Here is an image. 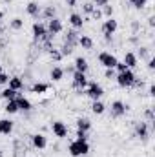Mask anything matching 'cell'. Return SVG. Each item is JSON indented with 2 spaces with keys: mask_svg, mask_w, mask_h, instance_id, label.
<instances>
[{
  "mask_svg": "<svg viewBox=\"0 0 155 157\" xmlns=\"http://www.w3.org/2000/svg\"><path fill=\"white\" fill-rule=\"evenodd\" d=\"M68 152L73 157H82L89 152V144H88V141H78V139H75V141L68 146Z\"/></svg>",
  "mask_w": 155,
  "mask_h": 157,
  "instance_id": "6da1fadb",
  "label": "cell"
},
{
  "mask_svg": "<svg viewBox=\"0 0 155 157\" xmlns=\"http://www.w3.org/2000/svg\"><path fill=\"white\" fill-rule=\"evenodd\" d=\"M135 73L131 71V70H126V71H122V73H117L115 75V80L117 84L120 86V88H130V86H133V82H135Z\"/></svg>",
  "mask_w": 155,
  "mask_h": 157,
  "instance_id": "7a4b0ae2",
  "label": "cell"
},
{
  "mask_svg": "<svg viewBox=\"0 0 155 157\" xmlns=\"http://www.w3.org/2000/svg\"><path fill=\"white\" fill-rule=\"evenodd\" d=\"M86 95H88L91 101H100V97L104 95V90H102V86L97 84V82H88Z\"/></svg>",
  "mask_w": 155,
  "mask_h": 157,
  "instance_id": "3957f363",
  "label": "cell"
},
{
  "mask_svg": "<svg viewBox=\"0 0 155 157\" xmlns=\"http://www.w3.org/2000/svg\"><path fill=\"white\" fill-rule=\"evenodd\" d=\"M99 62H100L106 70H113L119 60H117L115 55H112V53H108V51H102V53H99Z\"/></svg>",
  "mask_w": 155,
  "mask_h": 157,
  "instance_id": "277c9868",
  "label": "cell"
},
{
  "mask_svg": "<svg viewBox=\"0 0 155 157\" xmlns=\"http://www.w3.org/2000/svg\"><path fill=\"white\" fill-rule=\"evenodd\" d=\"M117 28H119V24H117V20L112 17V18H108V20H104V24H102V35L104 37H112L113 33L117 31Z\"/></svg>",
  "mask_w": 155,
  "mask_h": 157,
  "instance_id": "5b68a950",
  "label": "cell"
},
{
  "mask_svg": "<svg viewBox=\"0 0 155 157\" xmlns=\"http://www.w3.org/2000/svg\"><path fill=\"white\" fill-rule=\"evenodd\" d=\"M46 29H47V33H49V35H59V33L62 31V20H59L57 17L49 18V20H47Z\"/></svg>",
  "mask_w": 155,
  "mask_h": 157,
  "instance_id": "8992f818",
  "label": "cell"
},
{
  "mask_svg": "<svg viewBox=\"0 0 155 157\" xmlns=\"http://www.w3.org/2000/svg\"><path fill=\"white\" fill-rule=\"evenodd\" d=\"M51 130H53L55 137H59V139H64V137L68 135V126H66L62 121H53V124H51Z\"/></svg>",
  "mask_w": 155,
  "mask_h": 157,
  "instance_id": "52a82bcc",
  "label": "cell"
},
{
  "mask_svg": "<svg viewBox=\"0 0 155 157\" xmlns=\"http://www.w3.org/2000/svg\"><path fill=\"white\" fill-rule=\"evenodd\" d=\"M73 86L77 88V90H84L86 86H88V77H86V73H80V71H73Z\"/></svg>",
  "mask_w": 155,
  "mask_h": 157,
  "instance_id": "ba28073f",
  "label": "cell"
},
{
  "mask_svg": "<svg viewBox=\"0 0 155 157\" xmlns=\"http://www.w3.org/2000/svg\"><path fill=\"white\" fill-rule=\"evenodd\" d=\"M112 113H113V117H122L126 113V104L122 101H113L112 102Z\"/></svg>",
  "mask_w": 155,
  "mask_h": 157,
  "instance_id": "9c48e42d",
  "label": "cell"
},
{
  "mask_svg": "<svg viewBox=\"0 0 155 157\" xmlns=\"http://www.w3.org/2000/svg\"><path fill=\"white\" fill-rule=\"evenodd\" d=\"M15 101H17L18 112H29V110H31V102H29V101H28V99H26L24 95H20V93H18Z\"/></svg>",
  "mask_w": 155,
  "mask_h": 157,
  "instance_id": "30bf717a",
  "label": "cell"
},
{
  "mask_svg": "<svg viewBox=\"0 0 155 157\" xmlns=\"http://www.w3.org/2000/svg\"><path fill=\"white\" fill-rule=\"evenodd\" d=\"M46 33H47V29H46V26H44L42 22H35V24H33V37H35L37 42H40V39H42Z\"/></svg>",
  "mask_w": 155,
  "mask_h": 157,
  "instance_id": "8fae6325",
  "label": "cell"
},
{
  "mask_svg": "<svg viewBox=\"0 0 155 157\" xmlns=\"http://www.w3.org/2000/svg\"><path fill=\"white\" fill-rule=\"evenodd\" d=\"M31 143H33V146L39 148V150H44V148L47 146V139H46L42 133H35V135L31 137Z\"/></svg>",
  "mask_w": 155,
  "mask_h": 157,
  "instance_id": "7c38bea8",
  "label": "cell"
},
{
  "mask_svg": "<svg viewBox=\"0 0 155 157\" xmlns=\"http://www.w3.org/2000/svg\"><path fill=\"white\" fill-rule=\"evenodd\" d=\"M135 135L141 137V139H148V135H150L148 124H146V122H137V126H135Z\"/></svg>",
  "mask_w": 155,
  "mask_h": 157,
  "instance_id": "4fadbf2b",
  "label": "cell"
},
{
  "mask_svg": "<svg viewBox=\"0 0 155 157\" xmlns=\"http://www.w3.org/2000/svg\"><path fill=\"white\" fill-rule=\"evenodd\" d=\"M88 68H89V64H88V60H86L84 57H77V59H75V64H73V70H75V71L86 73Z\"/></svg>",
  "mask_w": 155,
  "mask_h": 157,
  "instance_id": "5bb4252c",
  "label": "cell"
},
{
  "mask_svg": "<svg viewBox=\"0 0 155 157\" xmlns=\"http://www.w3.org/2000/svg\"><path fill=\"white\" fill-rule=\"evenodd\" d=\"M68 22L75 28V29H80L82 26H84V20H82V15H78V13H71L70 15V18H68Z\"/></svg>",
  "mask_w": 155,
  "mask_h": 157,
  "instance_id": "9a60e30c",
  "label": "cell"
},
{
  "mask_svg": "<svg viewBox=\"0 0 155 157\" xmlns=\"http://www.w3.org/2000/svg\"><path fill=\"white\" fill-rule=\"evenodd\" d=\"M13 132V122L7 119H0V133L2 135H9Z\"/></svg>",
  "mask_w": 155,
  "mask_h": 157,
  "instance_id": "2e32d148",
  "label": "cell"
},
{
  "mask_svg": "<svg viewBox=\"0 0 155 157\" xmlns=\"http://www.w3.org/2000/svg\"><path fill=\"white\" fill-rule=\"evenodd\" d=\"M124 64H126L130 70H133V68L137 66V55L131 53V51H128V53L124 55Z\"/></svg>",
  "mask_w": 155,
  "mask_h": 157,
  "instance_id": "e0dca14e",
  "label": "cell"
},
{
  "mask_svg": "<svg viewBox=\"0 0 155 157\" xmlns=\"http://www.w3.org/2000/svg\"><path fill=\"white\" fill-rule=\"evenodd\" d=\"M77 44L78 46H82L84 49H91V48H93V39L88 37V35H80L78 40H77Z\"/></svg>",
  "mask_w": 155,
  "mask_h": 157,
  "instance_id": "ac0fdd59",
  "label": "cell"
},
{
  "mask_svg": "<svg viewBox=\"0 0 155 157\" xmlns=\"http://www.w3.org/2000/svg\"><path fill=\"white\" fill-rule=\"evenodd\" d=\"M7 84H9V88L15 90V91H20V90L24 88V82H22L20 77H11L9 80H7Z\"/></svg>",
  "mask_w": 155,
  "mask_h": 157,
  "instance_id": "d6986e66",
  "label": "cell"
},
{
  "mask_svg": "<svg viewBox=\"0 0 155 157\" xmlns=\"http://www.w3.org/2000/svg\"><path fill=\"white\" fill-rule=\"evenodd\" d=\"M26 11H28V15H31V17H35V18L40 15V7H39L37 2H29V4L26 6Z\"/></svg>",
  "mask_w": 155,
  "mask_h": 157,
  "instance_id": "ffe728a7",
  "label": "cell"
},
{
  "mask_svg": "<svg viewBox=\"0 0 155 157\" xmlns=\"http://www.w3.org/2000/svg\"><path fill=\"white\" fill-rule=\"evenodd\" d=\"M17 95H18V91H15V90H11V88H6V90L0 93V97L6 99V101H15Z\"/></svg>",
  "mask_w": 155,
  "mask_h": 157,
  "instance_id": "44dd1931",
  "label": "cell"
},
{
  "mask_svg": "<svg viewBox=\"0 0 155 157\" xmlns=\"http://www.w3.org/2000/svg\"><path fill=\"white\" fill-rule=\"evenodd\" d=\"M91 112H93V113H97V115H102V113L106 112L104 102H100V101H93V104H91Z\"/></svg>",
  "mask_w": 155,
  "mask_h": 157,
  "instance_id": "7402d4cb",
  "label": "cell"
},
{
  "mask_svg": "<svg viewBox=\"0 0 155 157\" xmlns=\"http://www.w3.org/2000/svg\"><path fill=\"white\" fill-rule=\"evenodd\" d=\"M89 128H91V121H89V119H78L77 121V130L89 132Z\"/></svg>",
  "mask_w": 155,
  "mask_h": 157,
  "instance_id": "603a6c76",
  "label": "cell"
},
{
  "mask_svg": "<svg viewBox=\"0 0 155 157\" xmlns=\"http://www.w3.org/2000/svg\"><path fill=\"white\" fill-rule=\"evenodd\" d=\"M49 77H51L53 80H55V82H57V80H60V78L64 77V70H62V68H59V66H55V68L51 70Z\"/></svg>",
  "mask_w": 155,
  "mask_h": 157,
  "instance_id": "cb8c5ba5",
  "label": "cell"
},
{
  "mask_svg": "<svg viewBox=\"0 0 155 157\" xmlns=\"http://www.w3.org/2000/svg\"><path fill=\"white\" fill-rule=\"evenodd\" d=\"M77 40H78V35H77V31H68V37H66V46H75L77 44Z\"/></svg>",
  "mask_w": 155,
  "mask_h": 157,
  "instance_id": "d4e9b609",
  "label": "cell"
},
{
  "mask_svg": "<svg viewBox=\"0 0 155 157\" xmlns=\"http://www.w3.org/2000/svg\"><path fill=\"white\" fill-rule=\"evenodd\" d=\"M47 90H49V84H44V82H37V84L31 88L33 93H46Z\"/></svg>",
  "mask_w": 155,
  "mask_h": 157,
  "instance_id": "484cf974",
  "label": "cell"
},
{
  "mask_svg": "<svg viewBox=\"0 0 155 157\" xmlns=\"http://www.w3.org/2000/svg\"><path fill=\"white\" fill-rule=\"evenodd\" d=\"M7 113H17L18 112V106H17V101H7V104H6V108H4Z\"/></svg>",
  "mask_w": 155,
  "mask_h": 157,
  "instance_id": "4316f807",
  "label": "cell"
},
{
  "mask_svg": "<svg viewBox=\"0 0 155 157\" xmlns=\"http://www.w3.org/2000/svg\"><path fill=\"white\" fill-rule=\"evenodd\" d=\"M22 26H24V20L22 18H13L11 20V29H15V31H18V29H22Z\"/></svg>",
  "mask_w": 155,
  "mask_h": 157,
  "instance_id": "83f0119b",
  "label": "cell"
},
{
  "mask_svg": "<svg viewBox=\"0 0 155 157\" xmlns=\"http://www.w3.org/2000/svg\"><path fill=\"white\" fill-rule=\"evenodd\" d=\"M42 13H44V17L49 20V18H53V17H55V13H57V11H55V7H53V6H49V7H46Z\"/></svg>",
  "mask_w": 155,
  "mask_h": 157,
  "instance_id": "f1b7e54d",
  "label": "cell"
},
{
  "mask_svg": "<svg viewBox=\"0 0 155 157\" xmlns=\"http://www.w3.org/2000/svg\"><path fill=\"white\" fill-rule=\"evenodd\" d=\"M49 57H51L53 60H57V62L62 60V53H60L59 49H49Z\"/></svg>",
  "mask_w": 155,
  "mask_h": 157,
  "instance_id": "f546056e",
  "label": "cell"
},
{
  "mask_svg": "<svg viewBox=\"0 0 155 157\" xmlns=\"http://www.w3.org/2000/svg\"><path fill=\"white\" fill-rule=\"evenodd\" d=\"M146 2H148V0H130V4H131L135 9H142V7L146 6Z\"/></svg>",
  "mask_w": 155,
  "mask_h": 157,
  "instance_id": "4dcf8cb0",
  "label": "cell"
},
{
  "mask_svg": "<svg viewBox=\"0 0 155 157\" xmlns=\"http://www.w3.org/2000/svg\"><path fill=\"white\" fill-rule=\"evenodd\" d=\"M102 15H106L108 18H112V17H113V7H112V6H104V7H102Z\"/></svg>",
  "mask_w": 155,
  "mask_h": 157,
  "instance_id": "1f68e13d",
  "label": "cell"
},
{
  "mask_svg": "<svg viewBox=\"0 0 155 157\" xmlns=\"http://www.w3.org/2000/svg\"><path fill=\"white\" fill-rule=\"evenodd\" d=\"M91 17H93L95 20H100V18H102V9H100V7H95V9L91 11Z\"/></svg>",
  "mask_w": 155,
  "mask_h": 157,
  "instance_id": "d6a6232c",
  "label": "cell"
},
{
  "mask_svg": "<svg viewBox=\"0 0 155 157\" xmlns=\"http://www.w3.org/2000/svg\"><path fill=\"white\" fill-rule=\"evenodd\" d=\"M113 70H117V73H122V71H126V70H130V68H128V66H126L124 62H117Z\"/></svg>",
  "mask_w": 155,
  "mask_h": 157,
  "instance_id": "836d02e7",
  "label": "cell"
},
{
  "mask_svg": "<svg viewBox=\"0 0 155 157\" xmlns=\"http://www.w3.org/2000/svg\"><path fill=\"white\" fill-rule=\"evenodd\" d=\"M82 9H84V13L91 15V11L95 9V4H93V2H88V4H84V7H82Z\"/></svg>",
  "mask_w": 155,
  "mask_h": 157,
  "instance_id": "e575fe53",
  "label": "cell"
},
{
  "mask_svg": "<svg viewBox=\"0 0 155 157\" xmlns=\"http://www.w3.org/2000/svg\"><path fill=\"white\" fill-rule=\"evenodd\" d=\"M77 139H78V141H88V135H86V132L77 130Z\"/></svg>",
  "mask_w": 155,
  "mask_h": 157,
  "instance_id": "d590c367",
  "label": "cell"
},
{
  "mask_svg": "<svg viewBox=\"0 0 155 157\" xmlns=\"http://www.w3.org/2000/svg\"><path fill=\"white\" fill-rule=\"evenodd\" d=\"M7 80H9V77L4 71H0V84H7Z\"/></svg>",
  "mask_w": 155,
  "mask_h": 157,
  "instance_id": "8d00e7d4",
  "label": "cell"
},
{
  "mask_svg": "<svg viewBox=\"0 0 155 157\" xmlns=\"http://www.w3.org/2000/svg\"><path fill=\"white\" fill-rule=\"evenodd\" d=\"M106 78H115V70H106Z\"/></svg>",
  "mask_w": 155,
  "mask_h": 157,
  "instance_id": "74e56055",
  "label": "cell"
},
{
  "mask_svg": "<svg viewBox=\"0 0 155 157\" xmlns=\"http://www.w3.org/2000/svg\"><path fill=\"white\" fill-rule=\"evenodd\" d=\"M139 55H141L142 59H148V49H146V48H141V51H139Z\"/></svg>",
  "mask_w": 155,
  "mask_h": 157,
  "instance_id": "f35d334b",
  "label": "cell"
},
{
  "mask_svg": "<svg viewBox=\"0 0 155 157\" xmlns=\"http://www.w3.org/2000/svg\"><path fill=\"white\" fill-rule=\"evenodd\" d=\"M104 6H108V0H97L95 4V7H104Z\"/></svg>",
  "mask_w": 155,
  "mask_h": 157,
  "instance_id": "ab89813d",
  "label": "cell"
},
{
  "mask_svg": "<svg viewBox=\"0 0 155 157\" xmlns=\"http://www.w3.org/2000/svg\"><path fill=\"white\" fill-rule=\"evenodd\" d=\"M148 68L150 70H155V59H148Z\"/></svg>",
  "mask_w": 155,
  "mask_h": 157,
  "instance_id": "60d3db41",
  "label": "cell"
},
{
  "mask_svg": "<svg viewBox=\"0 0 155 157\" xmlns=\"http://www.w3.org/2000/svg\"><path fill=\"white\" fill-rule=\"evenodd\" d=\"M146 117L150 119V121H153V110L150 108V110H146Z\"/></svg>",
  "mask_w": 155,
  "mask_h": 157,
  "instance_id": "b9f144b4",
  "label": "cell"
},
{
  "mask_svg": "<svg viewBox=\"0 0 155 157\" xmlns=\"http://www.w3.org/2000/svg\"><path fill=\"white\" fill-rule=\"evenodd\" d=\"M148 24L153 28V26H155V17H150V18H148Z\"/></svg>",
  "mask_w": 155,
  "mask_h": 157,
  "instance_id": "7bdbcfd3",
  "label": "cell"
},
{
  "mask_svg": "<svg viewBox=\"0 0 155 157\" xmlns=\"http://www.w3.org/2000/svg\"><path fill=\"white\" fill-rule=\"evenodd\" d=\"M66 4H68V6H70V7H73V6H75V4H77V0H66Z\"/></svg>",
  "mask_w": 155,
  "mask_h": 157,
  "instance_id": "ee69618b",
  "label": "cell"
},
{
  "mask_svg": "<svg viewBox=\"0 0 155 157\" xmlns=\"http://www.w3.org/2000/svg\"><path fill=\"white\" fill-rule=\"evenodd\" d=\"M2 18H4V13L0 11V24H2Z\"/></svg>",
  "mask_w": 155,
  "mask_h": 157,
  "instance_id": "f6af8a7d",
  "label": "cell"
},
{
  "mask_svg": "<svg viewBox=\"0 0 155 157\" xmlns=\"http://www.w3.org/2000/svg\"><path fill=\"white\" fill-rule=\"evenodd\" d=\"M91 2H93V4H97V0H91Z\"/></svg>",
  "mask_w": 155,
  "mask_h": 157,
  "instance_id": "bcb514c9",
  "label": "cell"
},
{
  "mask_svg": "<svg viewBox=\"0 0 155 157\" xmlns=\"http://www.w3.org/2000/svg\"><path fill=\"white\" fill-rule=\"evenodd\" d=\"M0 71H2V66H0Z\"/></svg>",
  "mask_w": 155,
  "mask_h": 157,
  "instance_id": "7dc6e473",
  "label": "cell"
},
{
  "mask_svg": "<svg viewBox=\"0 0 155 157\" xmlns=\"http://www.w3.org/2000/svg\"><path fill=\"white\" fill-rule=\"evenodd\" d=\"M0 157H2V154H0Z\"/></svg>",
  "mask_w": 155,
  "mask_h": 157,
  "instance_id": "c3c4849f",
  "label": "cell"
}]
</instances>
